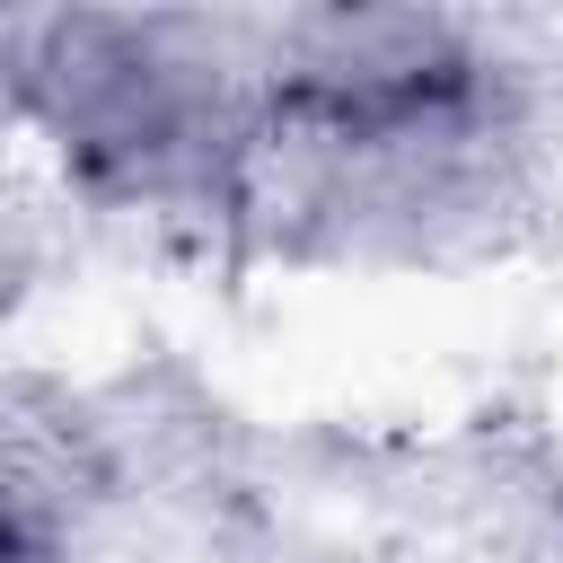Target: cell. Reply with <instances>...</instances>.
Wrapping results in <instances>:
<instances>
[{
    "label": "cell",
    "mask_w": 563,
    "mask_h": 563,
    "mask_svg": "<svg viewBox=\"0 0 563 563\" xmlns=\"http://www.w3.org/2000/svg\"><path fill=\"white\" fill-rule=\"evenodd\" d=\"M0 563H35V537H26V519L0 501Z\"/></svg>",
    "instance_id": "1"
}]
</instances>
